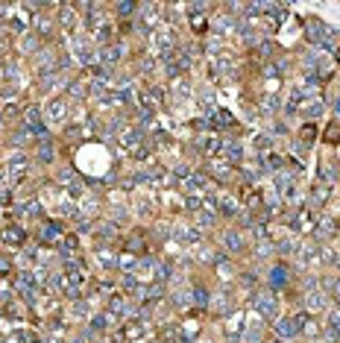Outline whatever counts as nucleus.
Wrapping results in <instances>:
<instances>
[{
    "label": "nucleus",
    "mask_w": 340,
    "mask_h": 343,
    "mask_svg": "<svg viewBox=\"0 0 340 343\" xmlns=\"http://www.w3.org/2000/svg\"><path fill=\"white\" fill-rule=\"evenodd\" d=\"M308 38H311V44H320V47H328V50L337 47V35L331 33L320 18H308Z\"/></svg>",
    "instance_id": "nucleus-1"
},
{
    "label": "nucleus",
    "mask_w": 340,
    "mask_h": 343,
    "mask_svg": "<svg viewBox=\"0 0 340 343\" xmlns=\"http://www.w3.org/2000/svg\"><path fill=\"white\" fill-rule=\"evenodd\" d=\"M252 308L264 317V320H276V299H273V293L267 291H258L252 296Z\"/></svg>",
    "instance_id": "nucleus-2"
},
{
    "label": "nucleus",
    "mask_w": 340,
    "mask_h": 343,
    "mask_svg": "<svg viewBox=\"0 0 340 343\" xmlns=\"http://www.w3.org/2000/svg\"><path fill=\"white\" fill-rule=\"evenodd\" d=\"M120 56H123V47H120V44H109V47H100V50H97V59H100V65L106 70L115 68L120 62Z\"/></svg>",
    "instance_id": "nucleus-3"
},
{
    "label": "nucleus",
    "mask_w": 340,
    "mask_h": 343,
    "mask_svg": "<svg viewBox=\"0 0 340 343\" xmlns=\"http://www.w3.org/2000/svg\"><path fill=\"white\" fill-rule=\"evenodd\" d=\"M6 170H9V176L12 179H24L27 173H30V155H24V153H18L12 161H6Z\"/></svg>",
    "instance_id": "nucleus-4"
},
{
    "label": "nucleus",
    "mask_w": 340,
    "mask_h": 343,
    "mask_svg": "<svg viewBox=\"0 0 340 343\" xmlns=\"http://www.w3.org/2000/svg\"><path fill=\"white\" fill-rule=\"evenodd\" d=\"M223 155H226V164H229V167H235V164H243V147H240L238 141H226V147H223Z\"/></svg>",
    "instance_id": "nucleus-5"
},
{
    "label": "nucleus",
    "mask_w": 340,
    "mask_h": 343,
    "mask_svg": "<svg viewBox=\"0 0 340 343\" xmlns=\"http://www.w3.org/2000/svg\"><path fill=\"white\" fill-rule=\"evenodd\" d=\"M223 243H226L229 252H240L246 240H243V232H240V229H226V232H223Z\"/></svg>",
    "instance_id": "nucleus-6"
},
{
    "label": "nucleus",
    "mask_w": 340,
    "mask_h": 343,
    "mask_svg": "<svg viewBox=\"0 0 340 343\" xmlns=\"http://www.w3.org/2000/svg\"><path fill=\"white\" fill-rule=\"evenodd\" d=\"M62 238H65L62 223H44V229H41V240L44 243H59Z\"/></svg>",
    "instance_id": "nucleus-7"
},
{
    "label": "nucleus",
    "mask_w": 340,
    "mask_h": 343,
    "mask_svg": "<svg viewBox=\"0 0 340 343\" xmlns=\"http://www.w3.org/2000/svg\"><path fill=\"white\" fill-rule=\"evenodd\" d=\"M35 158H38L41 164H53V158H56L53 141H38V147H35Z\"/></svg>",
    "instance_id": "nucleus-8"
},
{
    "label": "nucleus",
    "mask_w": 340,
    "mask_h": 343,
    "mask_svg": "<svg viewBox=\"0 0 340 343\" xmlns=\"http://www.w3.org/2000/svg\"><path fill=\"white\" fill-rule=\"evenodd\" d=\"M325 299H328V293H323V291L308 293V296H305V308H308V314H314V311H323V308H325Z\"/></svg>",
    "instance_id": "nucleus-9"
},
{
    "label": "nucleus",
    "mask_w": 340,
    "mask_h": 343,
    "mask_svg": "<svg viewBox=\"0 0 340 343\" xmlns=\"http://www.w3.org/2000/svg\"><path fill=\"white\" fill-rule=\"evenodd\" d=\"M47 120H53V123H62L65 120V100H50L47 103V115H44Z\"/></svg>",
    "instance_id": "nucleus-10"
},
{
    "label": "nucleus",
    "mask_w": 340,
    "mask_h": 343,
    "mask_svg": "<svg viewBox=\"0 0 340 343\" xmlns=\"http://www.w3.org/2000/svg\"><path fill=\"white\" fill-rule=\"evenodd\" d=\"M276 331H279V337H296V334H299V326H296L293 317H285V320H279Z\"/></svg>",
    "instance_id": "nucleus-11"
},
{
    "label": "nucleus",
    "mask_w": 340,
    "mask_h": 343,
    "mask_svg": "<svg viewBox=\"0 0 340 343\" xmlns=\"http://www.w3.org/2000/svg\"><path fill=\"white\" fill-rule=\"evenodd\" d=\"M325 200H328V185H325V182H317L314 191H311V206L320 208V206H325Z\"/></svg>",
    "instance_id": "nucleus-12"
},
{
    "label": "nucleus",
    "mask_w": 340,
    "mask_h": 343,
    "mask_svg": "<svg viewBox=\"0 0 340 343\" xmlns=\"http://www.w3.org/2000/svg\"><path fill=\"white\" fill-rule=\"evenodd\" d=\"M208 123L223 129V126H235V118H232L229 112H223V109H214V112H211V118H208Z\"/></svg>",
    "instance_id": "nucleus-13"
},
{
    "label": "nucleus",
    "mask_w": 340,
    "mask_h": 343,
    "mask_svg": "<svg viewBox=\"0 0 340 343\" xmlns=\"http://www.w3.org/2000/svg\"><path fill=\"white\" fill-rule=\"evenodd\" d=\"M208 170H211V176H217L220 182H229V179H232V167H229V164H223V161H217V158L208 164Z\"/></svg>",
    "instance_id": "nucleus-14"
},
{
    "label": "nucleus",
    "mask_w": 340,
    "mask_h": 343,
    "mask_svg": "<svg viewBox=\"0 0 340 343\" xmlns=\"http://www.w3.org/2000/svg\"><path fill=\"white\" fill-rule=\"evenodd\" d=\"M109 311H112L115 317H118V314H132V305H129L123 296H112V299H109Z\"/></svg>",
    "instance_id": "nucleus-15"
},
{
    "label": "nucleus",
    "mask_w": 340,
    "mask_h": 343,
    "mask_svg": "<svg viewBox=\"0 0 340 343\" xmlns=\"http://www.w3.org/2000/svg\"><path fill=\"white\" fill-rule=\"evenodd\" d=\"M3 240H6V243H12V246H21V243L27 240V235H24L18 226H9V229H3Z\"/></svg>",
    "instance_id": "nucleus-16"
},
{
    "label": "nucleus",
    "mask_w": 340,
    "mask_h": 343,
    "mask_svg": "<svg viewBox=\"0 0 340 343\" xmlns=\"http://www.w3.org/2000/svg\"><path fill=\"white\" fill-rule=\"evenodd\" d=\"M270 285L273 288H285V285H288V267H273L270 270Z\"/></svg>",
    "instance_id": "nucleus-17"
},
{
    "label": "nucleus",
    "mask_w": 340,
    "mask_h": 343,
    "mask_svg": "<svg viewBox=\"0 0 340 343\" xmlns=\"http://www.w3.org/2000/svg\"><path fill=\"white\" fill-rule=\"evenodd\" d=\"M191 296H194V305H200V308H205V305L211 302V296H208V291H205L203 285H194V288H191Z\"/></svg>",
    "instance_id": "nucleus-18"
},
{
    "label": "nucleus",
    "mask_w": 340,
    "mask_h": 343,
    "mask_svg": "<svg viewBox=\"0 0 340 343\" xmlns=\"http://www.w3.org/2000/svg\"><path fill=\"white\" fill-rule=\"evenodd\" d=\"M334 232H337V223H334L331 217H323V220L317 223V235H320V238H328V235H334Z\"/></svg>",
    "instance_id": "nucleus-19"
},
{
    "label": "nucleus",
    "mask_w": 340,
    "mask_h": 343,
    "mask_svg": "<svg viewBox=\"0 0 340 343\" xmlns=\"http://www.w3.org/2000/svg\"><path fill=\"white\" fill-rule=\"evenodd\" d=\"M176 238L182 240V243H197V240H200V229H197V226H194V229H191V226H188V229H179Z\"/></svg>",
    "instance_id": "nucleus-20"
},
{
    "label": "nucleus",
    "mask_w": 340,
    "mask_h": 343,
    "mask_svg": "<svg viewBox=\"0 0 340 343\" xmlns=\"http://www.w3.org/2000/svg\"><path fill=\"white\" fill-rule=\"evenodd\" d=\"M59 24L65 30H73L76 27V18H73V6H62V15H59Z\"/></svg>",
    "instance_id": "nucleus-21"
},
{
    "label": "nucleus",
    "mask_w": 340,
    "mask_h": 343,
    "mask_svg": "<svg viewBox=\"0 0 340 343\" xmlns=\"http://www.w3.org/2000/svg\"><path fill=\"white\" fill-rule=\"evenodd\" d=\"M97 238H100V240H115V238H118V226H115V223L97 226Z\"/></svg>",
    "instance_id": "nucleus-22"
},
{
    "label": "nucleus",
    "mask_w": 340,
    "mask_h": 343,
    "mask_svg": "<svg viewBox=\"0 0 340 343\" xmlns=\"http://www.w3.org/2000/svg\"><path fill=\"white\" fill-rule=\"evenodd\" d=\"M211 302H214V311H220V314H226V311H235V305L229 302V293H220V296H214Z\"/></svg>",
    "instance_id": "nucleus-23"
},
{
    "label": "nucleus",
    "mask_w": 340,
    "mask_h": 343,
    "mask_svg": "<svg viewBox=\"0 0 340 343\" xmlns=\"http://www.w3.org/2000/svg\"><path fill=\"white\" fill-rule=\"evenodd\" d=\"M38 41H41V38H38L35 33H27V35H24L21 50H24V53H38Z\"/></svg>",
    "instance_id": "nucleus-24"
},
{
    "label": "nucleus",
    "mask_w": 340,
    "mask_h": 343,
    "mask_svg": "<svg viewBox=\"0 0 340 343\" xmlns=\"http://www.w3.org/2000/svg\"><path fill=\"white\" fill-rule=\"evenodd\" d=\"M9 296H12V288H9V282L0 276V302H3V305H9V302H12Z\"/></svg>",
    "instance_id": "nucleus-25"
},
{
    "label": "nucleus",
    "mask_w": 340,
    "mask_h": 343,
    "mask_svg": "<svg viewBox=\"0 0 340 343\" xmlns=\"http://www.w3.org/2000/svg\"><path fill=\"white\" fill-rule=\"evenodd\" d=\"M276 106H279V100L270 94L267 100H261V112H276Z\"/></svg>",
    "instance_id": "nucleus-26"
},
{
    "label": "nucleus",
    "mask_w": 340,
    "mask_h": 343,
    "mask_svg": "<svg viewBox=\"0 0 340 343\" xmlns=\"http://www.w3.org/2000/svg\"><path fill=\"white\" fill-rule=\"evenodd\" d=\"M325 141H328V144L340 141V126H328V132H325Z\"/></svg>",
    "instance_id": "nucleus-27"
},
{
    "label": "nucleus",
    "mask_w": 340,
    "mask_h": 343,
    "mask_svg": "<svg viewBox=\"0 0 340 343\" xmlns=\"http://www.w3.org/2000/svg\"><path fill=\"white\" fill-rule=\"evenodd\" d=\"M35 30H41V33L47 35L50 33V18H38V21H35Z\"/></svg>",
    "instance_id": "nucleus-28"
},
{
    "label": "nucleus",
    "mask_w": 340,
    "mask_h": 343,
    "mask_svg": "<svg viewBox=\"0 0 340 343\" xmlns=\"http://www.w3.org/2000/svg\"><path fill=\"white\" fill-rule=\"evenodd\" d=\"M255 147H258V150H270V138H267V135H255Z\"/></svg>",
    "instance_id": "nucleus-29"
},
{
    "label": "nucleus",
    "mask_w": 340,
    "mask_h": 343,
    "mask_svg": "<svg viewBox=\"0 0 340 343\" xmlns=\"http://www.w3.org/2000/svg\"><path fill=\"white\" fill-rule=\"evenodd\" d=\"M118 12L120 15H132L135 12V3H118Z\"/></svg>",
    "instance_id": "nucleus-30"
},
{
    "label": "nucleus",
    "mask_w": 340,
    "mask_h": 343,
    "mask_svg": "<svg viewBox=\"0 0 340 343\" xmlns=\"http://www.w3.org/2000/svg\"><path fill=\"white\" fill-rule=\"evenodd\" d=\"M12 270V264H9V258H3L0 255V273H9Z\"/></svg>",
    "instance_id": "nucleus-31"
},
{
    "label": "nucleus",
    "mask_w": 340,
    "mask_h": 343,
    "mask_svg": "<svg viewBox=\"0 0 340 343\" xmlns=\"http://www.w3.org/2000/svg\"><path fill=\"white\" fill-rule=\"evenodd\" d=\"M302 141H314V126H308V129H302Z\"/></svg>",
    "instance_id": "nucleus-32"
},
{
    "label": "nucleus",
    "mask_w": 340,
    "mask_h": 343,
    "mask_svg": "<svg viewBox=\"0 0 340 343\" xmlns=\"http://www.w3.org/2000/svg\"><path fill=\"white\" fill-rule=\"evenodd\" d=\"M334 112H337V115H340V97H337V100H334Z\"/></svg>",
    "instance_id": "nucleus-33"
},
{
    "label": "nucleus",
    "mask_w": 340,
    "mask_h": 343,
    "mask_svg": "<svg viewBox=\"0 0 340 343\" xmlns=\"http://www.w3.org/2000/svg\"><path fill=\"white\" fill-rule=\"evenodd\" d=\"M0 343H3V340H0Z\"/></svg>",
    "instance_id": "nucleus-34"
}]
</instances>
